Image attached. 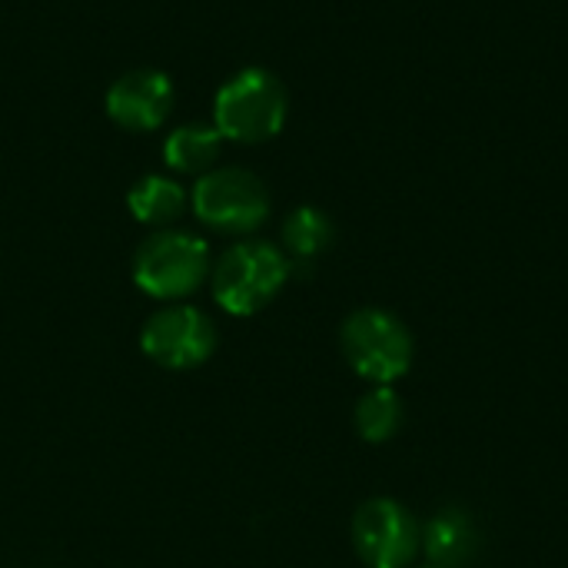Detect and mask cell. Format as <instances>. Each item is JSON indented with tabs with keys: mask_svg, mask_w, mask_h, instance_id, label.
I'll list each match as a JSON object with an SVG mask.
<instances>
[{
	"mask_svg": "<svg viewBox=\"0 0 568 568\" xmlns=\"http://www.w3.org/2000/svg\"><path fill=\"white\" fill-rule=\"evenodd\" d=\"M333 236H336L333 220H329L323 210H316V206H300V210H293V213L286 216V223H283V246H286L290 263H293V260H296V263L316 260L320 253L329 250Z\"/></svg>",
	"mask_w": 568,
	"mask_h": 568,
	"instance_id": "4fadbf2b",
	"label": "cell"
},
{
	"mask_svg": "<svg viewBox=\"0 0 568 568\" xmlns=\"http://www.w3.org/2000/svg\"><path fill=\"white\" fill-rule=\"evenodd\" d=\"M416 568H439V566H433V562H423V566H416Z\"/></svg>",
	"mask_w": 568,
	"mask_h": 568,
	"instance_id": "5bb4252c",
	"label": "cell"
},
{
	"mask_svg": "<svg viewBox=\"0 0 568 568\" xmlns=\"http://www.w3.org/2000/svg\"><path fill=\"white\" fill-rule=\"evenodd\" d=\"M210 246L186 230H156L133 253V283L153 300H186L210 280Z\"/></svg>",
	"mask_w": 568,
	"mask_h": 568,
	"instance_id": "277c9868",
	"label": "cell"
},
{
	"mask_svg": "<svg viewBox=\"0 0 568 568\" xmlns=\"http://www.w3.org/2000/svg\"><path fill=\"white\" fill-rule=\"evenodd\" d=\"M290 273L293 263L280 246L266 240H243L213 263V300L230 316H253L280 296Z\"/></svg>",
	"mask_w": 568,
	"mask_h": 568,
	"instance_id": "6da1fadb",
	"label": "cell"
},
{
	"mask_svg": "<svg viewBox=\"0 0 568 568\" xmlns=\"http://www.w3.org/2000/svg\"><path fill=\"white\" fill-rule=\"evenodd\" d=\"M176 103V87L163 70H130L116 77L106 90V116L133 133H150L163 126Z\"/></svg>",
	"mask_w": 568,
	"mask_h": 568,
	"instance_id": "ba28073f",
	"label": "cell"
},
{
	"mask_svg": "<svg viewBox=\"0 0 568 568\" xmlns=\"http://www.w3.org/2000/svg\"><path fill=\"white\" fill-rule=\"evenodd\" d=\"M483 549V529L463 506L439 509L423 526V556L439 568H473Z\"/></svg>",
	"mask_w": 568,
	"mask_h": 568,
	"instance_id": "9c48e42d",
	"label": "cell"
},
{
	"mask_svg": "<svg viewBox=\"0 0 568 568\" xmlns=\"http://www.w3.org/2000/svg\"><path fill=\"white\" fill-rule=\"evenodd\" d=\"M190 203L203 226L226 236L256 233L270 216L266 183L243 166H220L203 173L193 186Z\"/></svg>",
	"mask_w": 568,
	"mask_h": 568,
	"instance_id": "5b68a950",
	"label": "cell"
},
{
	"mask_svg": "<svg viewBox=\"0 0 568 568\" xmlns=\"http://www.w3.org/2000/svg\"><path fill=\"white\" fill-rule=\"evenodd\" d=\"M353 423H356L359 439H366V443H373V446L389 443V439L403 429V423H406L403 396H399L393 386H373V389L363 393V399L356 403Z\"/></svg>",
	"mask_w": 568,
	"mask_h": 568,
	"instance_id": "7c38bea8",
	"label": "cell"
},
{
	"mask_svg": "<svg viewBox=\"0 0 568 568\" xmlns=\"http://www.w3.org/2000/svg\"><path fill=\"white\" fill-rule=\"evenodd\" d=\"M223 150V133L213 123H183L163 143V160L173 173L203 176L213 170Z\"/></svg>",
	"mask_w": 568,
	"mask_h": 568,
	"instance_id": "30bf717a",
	"label": "cell"
},
{
	"mask_svg": "<svg viewBox=\"0 0 568 568\" xmlns=\"http://www.w3.org/2000/svg\"><path fill=\"white\" fill-rule=\"evenodd\" d=\"M353 549L369 568H409L423 552L419 519L396 499L376 496L353 516Z\"/></svg>",
	"mask_w": 568,
	"mask_h": 568,
	"instance_id": "8992f818",
	"label": "cell"
},
{
	"mask_svg": "<svg viewBox=\"0 0 568 568\" xmlns=\"http://www.w3.org/2000/svg\"><path fill=\"white\" fill-rule=\"evenodd\" d=\"M126 206H130V213L143 226L166 230L173 220L183 216V210H186V190L176 180H170V176L150 173L140 183H133V190L126 193Z\"/></svg>",
	"mask_w": 568,
	"mask_h": 568,
	"instance_id": "8fae6325",
	"label": "cell"
},
{
	"mask_svg": "<svg viewBox=\"0 0 568 568\" xmlns=\"http://www.w3.org/2000/svg\"><path fill=\"white\" fill-rule=\"evenodd\" d=\"M286 87L263 67L233 73L213 100V126L233 143H263L286 123Z\"/></svg>",
	"mask_w": 568,
	"mask_h": 568,
	"instance_id": "3957f363",
	"label": "cell"
},
{
	"mask_svg": "<svg viewBox=\"0 0 568 568\" xmlns=\"http://www.w3.org/2000/svg\"><path fill=\"white\" fill-rule=\"evenodd\" d=\"M339 346L356 376L373 386H393L413 366V333L409 326L379 306H363L346 316L339 329Z\"/></svg>",
	"mask_w": 568,
	"mask_h": 568,
	"instance_id": "7a4b0ae2",
	"label": "cell"
},
{
	"mask_svg": "<svg viewBox=\"0 0 568 568\" xmlns=\"http://www.w3.org/2000/svg\"><path fill=\"white\" fill-rule=\"evenodd\" d=\"M140 346L163 369H173V373L196 369L216 349V326L203 310L173 303V306L156 310L143 323Z\"/></svg>",
	"mask_w": 568,
	"mask_h": 568,
	"instance_id": "52a82bcc",
	"label": "cell"
}]
</instances>
